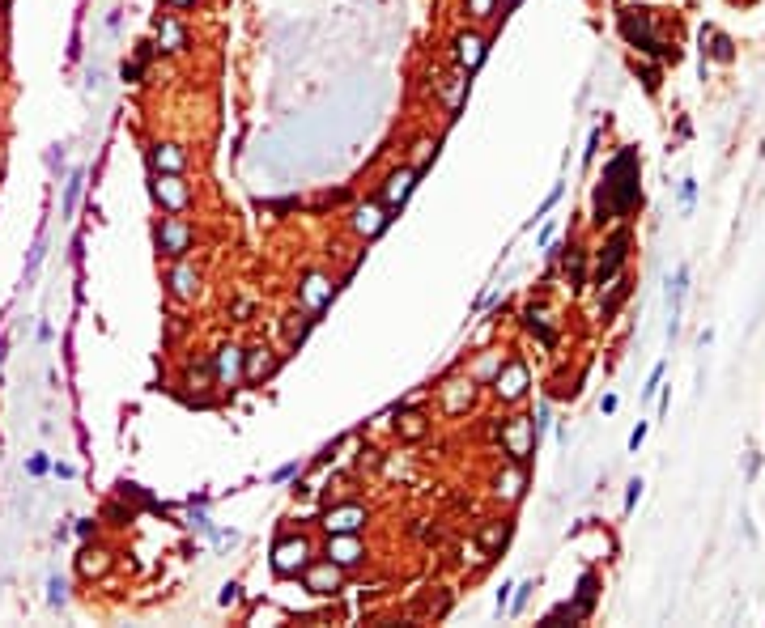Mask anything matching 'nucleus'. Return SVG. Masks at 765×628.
<instances>
[{
    "instance_id": "1",
    "label": "nucleus",
    "mask_w": 765,
    "mask_h": 628,
    "mask_svg": "<svg viewBox=\"0 0 765 628\" xmlns=\"http://www.w3.org/2000/svg\"><path fill=\"white\" fill-rule=\"evenodd\" d=\"M604 187L612 191V199L608 204H600V213H608V217H621V213H629L633 208V199H638V158H633V149H625V153H616L612 158V166L604 170ZM604 217V221H608Z\"/></svg>"
},
{
    "instance_id": "2",
    "label": "nucleus",
    "mask_w": 765,
    "mask_h": 628,
    "mask_svg": "<svg viewBox=\"0 0 765 628\" xmlns=\"http://www.w3.org/2000/svg\"><path fill=\"white\" fill-rule=\"evenodd\" d=\"M306 556H311L306 539H285L273 552V565H277V573H298V569H306Z\"/></svg>"
},
{
    "instance_id": "3",
    "label": "nucleus",
    "mask_w": 765,
    "mask_h": 628,
    "mask_svg": "<svg viewBox=\"0 0 765 628\" xmlns=\"http://www.w3.org/2000/svg\"><path fill=\"white\" fill-rule=\"evenodd\" d=\"M187 242H191V230L179 221V217H170V221H162V234H158V246L166 250L170 259H179L183 250H187Z\"/></svg>"
},
{
    "instance_id": "4",
    "label": "nucleus",
    "mask_w": 765,
    "mask_h": 628,
    "mask_svg": "<svg viewBox=\"0 0 765 628\" xmlns=\"http://www.w3.org/2000/svg\"><path fill=\"white\" fill-rule=\"evenodd\" d=\"M302 301H306V310H315V314L332 301V281H328L324 272H311L306 281H302Z\"/></svg>"
},
{
    "instance_id": "5",
    "label": "nucleus",
    "mask_w": 765,
    "mask_h": 628,
    "mask_svg": "<svg viewBox=\"0 0 765 628\" xmlns=\"http://www.w3.org/2000/svg\"><path fill=\"white\" fill-rule=\"evenodd\" d=\"M361 522H366V510H361V506H340V510H332V514L324 518V526H328L332 535H353Z\"/></svg>"
},
{
    "instance_id": "6",
    "label": "nucleus",
    "mask_w": 765,
    "mask_h": 628,
    "mask_svg": "<svg viewBox=\"0 0 765 628\" xmlns=\"http://www.w3.org/2000/svg\"><path fill=\"white\" fill-rule=\"evenodd\" d=\"M213 369H217V382L226 387V382H234L238 373H242V353L234 344H221L217 348V361H213Z\"/></svg>"
},
{
    "instance_id": "7",
    "label": "nucleus",
    "mask_w": 765,
    "mask_h": 628,
    "mask_svg": "<svg viewBox=\"0 0 765 628\" xmlns=\"http://www.w3.org/2000/svg\"><path fill=\"white\" fill-rule=\"evenodd\" d=\"M154 191H158V199H162L170 213H183V208H187V187L179 183V174H166V179H158Z\"/></svg>"
},
{
    "instance_id": "8",
    "label": "nucleus",
    "mask_w": 765,
    "mask_h": 628,
    "mask_svg": "<svg viewBox=\"0 0 765 628\" xmlns=\"http://www.w3.org/2000/svg\"><path fill=\"white\" fill-rule=\"evenodd\" d=\"M625 246H629V234L621 230V234H616V238L608 242V255L600 259V272H596V281H600V285H604V281H612V272L621 268V259H625Z\"/></svg>"
},
{
    "instance_id": "9",
    "label": "nucleus",
    "mask_w": 765,
    "mask_h": 628,
    "mask_svg": "<svg viewBox=\"0 0 765 628\" xmlns=\"http://www.w3.org/2000/svg\"><path fill=\"white\" fill-rule=\"evenodd\" d=\"M412 183H417V170H396L387 179V191H383V199H387V208H396V204H404V195L412 191Z\"/></svg>"
},
{
    "instance_id": "10",
    "label": "nucleus",
    "mask_w": 765,
    "mask_h": 628,
    "mask_svg": "<svg viewBox=\"0 0 765 628\" xmlns=\"http://www.w3.org/2000/svg\"><path fill=\"white\" fill-rule=\"evenodd\" d=\"M306 586L315 590V594H332V590H340V569L328 561V565H319V569H311L306 573Z\"/></svg>"
},
{
    "instance_id": "11",
    "label": "nucleus",
    "mask_w": 765,
    "mask_h": 628,
    "mask_svg": "<svg viewBox=\"0 0 765 628\" xmlns=\"http://www.w3.org/2000/svg\"><path fill=\"white\" fill-rule=\"evenodd\" d=\"M328 556H332V565H357L361 561V543L349 539V535H336L328 543Z\"/></svg>"
},
{
    "instance_id": "12",
    "label": "nucleus",
    "mask_w": 765,
    "mask_h": 628,
    "mask_svg": "<svg viewBox=\"0 0 765 628\" xmlns=\"http://www.w3.org/2000/svg\"><path fill=\"white\" fill-rule=\"evenodd\" d=\"M353 225H357V234H366V238H375L383 225H387V217H383V204H361L357 208V217H353Z\"/></svg>"
},
{
    "instance_id": "13",
    "label": "nucleus",
    "mask_w": 765,
    "mask_h": 628,
    "mask_svg": "<svg viewBox=\"0 0 765 628\" xmlns=\"http://www.w3.org/2000/svg\"><path fill=\"white\" fill-rule=\"evenodd\" d=\"M621 30H625V39H629V43H642L647 52H659V43L651 39V30H647V17H642V13H638V21H633V13H625V17H621Z\"/></svg>"
},
{
    "instance_id": "14",
    "label": "nucleus",
    "mask_w": 765,
    "mask_h": 628,
    "mask_svg": "<svg viewBox=\"0 0 765 628\" xmlns=\"http://www.w3.org/2000/svg\"><path fill=\"white\" fill-rule=\"evenodd\" d=\"M455 47H459V52H455V56H459V68H476L481 56H485V39H481V34H459Z\"/></svg>"
},
{
    "instance_id": "15",
    "label": "nucleus",
    "mask_w": 765,
    "mask_h": 628,
    "mask_svg": "<svg viewBox=\"0 0 765 628\" xmlns=\"http://www.w3.org/2000/svg\"><path fill=\"white\" fill-rule=\"evenodd\" d=\"M268 369H273V348H251V353H247V369H242V378H247V382H260Z\"/></svg>"
},
{
    "instance_id": "16",
    "label": "nucleus",
    "mask_w": 765,
    "mask_h": 628,
    "mask_svg": "<svg viewBox=\"0 0 765 628\" xmlns=\"http://www.w3.org/2000/svg\"><path fill=\"white\" fill-rule=\"evenodd\" d=\"M196 285H200V276H196V268L179 263L175 272H170V289H175V297H191V293H196Z\"/></svg>"
},
{
    "instance_id": "17",
    "label": "nucleus",
    "mask_w": 765,
    "mask_h": 628,
    "mask_svg": "<svg viewBox=\"0 0 765 628\" xmlns=\"http://www.w3.org/2000/svg\"><path fill=\"white\" fill-rule=\"evenodd\" d=\"M183 162H187V158L179 153L175 144H158V149H154V166H158V170H166V174H179V170H183Z\"/></svg>"
},
{
    "instance_id": "18",
    "label": "nucleus",
    "mask_w": 765,
    "mask_h": 628,
    "mask_svg": "<svg viewBox=\"0 0 765 628\" xmlns=\"http://www.w3.org/2000/svg\"><path fill=\"white\" fill-rule=\"evenodd\" d=\"M187 43V34H183V26H179V21L175 17H162V47H166V52H179V47Z\"/></svg>"
},
{
    "instance_id": "19",
    "label": "nucleus",
    "mask_w": 765,
    "mask_h": 628,
    "mask_svg": "<svg viewBox=\"0 0 765 628\" xmlns=\"http://www.w3.org/2000/svg\"><path fill=\"white\" fill-rule=\"evenodd\" d=\"M523 382H527V373H523V365H510V369H506V378H498V391H502L506 399H514V395L523 391Z\"/></svg>"
},
{
    "instance_id": "20",
    "label": "nucleus",
    "mask_w": 765,
    "mask_h": 628,
    "mask_svg": "<svg viewBox=\"0 0 765 628\" xmlns=\"http://www.w3.org/2000/svg\"><path fill=\"white\" fill-rule=\"evenodd\" d=\"M451 85H447V107L455 111L459 107V98H463V89H468V81H463V72H455V77H447Z\"/></svg>"
},
{
    "instance_id": "21",
    "label": "nucleus",
    "mask_w": 765,
    "mask_h": 628,
    "mask_svg": "<svg viewBox=\"0 0 765 628\" xmlns=\"http://www.w3.org/2000/svg\"><path fill=\"white\" fill-rule=\"evenodd\" d=\"M502 539H506V526H502V522H493V526H489V531L481 535V543H485V548H498Z\"/></svg>"
},
{
    "instance_id": "22",
    "label": "nucleus",
    "mask_w": 765,
    "mask_h": 628,
    "mask_svg": "<svg viewBox=\"0 0 765 628\" xmlns=\"http://www.w3.org/2000/svg\"><path fill=\"white\" fill-rule=\"evenodd\" d=\"M421 429H426L421 416H404V433H408V437H421Z\"/></svg>"
},
{
    "instance_id": "23",
    "label": "nucleus",
    "mask_w": 765,
    "mask_h": 628,
    "mask_svg": "<svg viewBox=\"0 0 765 628\" xmlns=\"http://www.w3.org/2000/svg\"><path fill=\"white\" fill-rule=\"evenodd\" d=\"M77 191H81V179H72V183H68V195H64V208L77 204Z\"/></svg>"
},
{
    "instance_id": "24",
    "label": "nucleus",
    "mask_w": 765,
    "mask_h": 628,
    "mask_svg": "<svg viewBox=\"0 0 765 628\" xmlns=\"http://www.w3.org/2000/svg\"><path fill=\"white\" fill-rule=\"evenodd\" d=\"M472 9H476V17H489L493 13V0H472Z\"/></svg>"
},
{
    "instance_id": "25",
    "label": "nucleus",
    "mask_w": 765,
    "mask_h": 628,
    "mask_svg": "<svg viewBox=\"0 0 765 628\" xmlns=\"http://www.w3.org/2000/svg\"><path fill=\"white\" fill-rule=\"evenodd\" d=\"M642 437H647V424H638V429H633V437H629V446L638 450V446H642Z\"/></svg>"
},
{
    "instance_id": "26",
    "label": "nucleus",
    "mask_w": 765,
    "mask_h": 628,
    "mask_svg": "<svg viewBox=\"0 0 765 628\" xmlns=\"http://www.w3.org/2000/svg\"><path fill=\"white\" fill-rule=\"evenodd\" d=\"M170 5H191V0H170Z\"/></svg>"
}]
</instances>
